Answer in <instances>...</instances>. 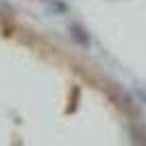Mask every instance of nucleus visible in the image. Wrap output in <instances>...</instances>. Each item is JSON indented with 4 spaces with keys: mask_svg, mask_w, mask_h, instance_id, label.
Returning <instances> with one entry per match:
<instances>
[{
    "mask_svg": "<svg viewBox=\"0 0 146 146\" xmlns=\"http://www.w3.org/2000/svg\"><path fill=\"white\" fill-rule=\"evenodd\" d=\"M129 135H131V142H133V144H146V129L142 127L137 120L129 122Z\"/></svg>",
    "mask_w": 146,
    "mask_h": 146,
    "instance_id": "nucleus-3",
    "label": "nucleus"
},
{
    "mask_svg": "<svg viewBox=\"0 0 146 146\" xmlns=\"http://www.w3.org/2000/svg\"><path fill=\"white\" fill-rule=\"evenodd\" d=\"M118 100H120L124 113H127L131 120H140V107H137V103L133 100L131 94H118Z\"/></svg>",
    "mask_w": 146,
    "mask_h": 146,
    "instance_id": "nucleus-2",
    "label": "nucleus"
},
{
    "mask_svg": "<svg viewBox=\"0 0 146 146\" xmlns=\"http://www.w3.org/2000/svg\"><path fill=\"white\" fill-rule=\"evenodd\" d=\"M68 33H70V39H72L76 46H81V48H90V46H92L90 31L81 24V22H72V24L68 26Z\"/></svg>",
    "mask_w": 146,
    "mask_h": 146,
    "instance_id": "nucleus-1",
    "label": "nucleus"
},
{
    "mask_svg": "<svg viewBox=\"0 0 146 146\" xmlns=\"http://www.w3.org/2000/svg\"><path fill=\"white\" fill-rule=\"evenodd\" d=\"M13 18H15V9L9 2L0 0V22H11Z\"/></svg>",
    "mask_w": 146,
    "mask_h": 146,
    "instance_id": "nucleus-4",
    "label": "nucleus"
},
{
    "mask_svg": "<svg viewBox=\"0 0 146 146\" xmlns=\"http://www.w3.org/2000/svg\"><path fill=\"white\" fill-rule=\"evenodd\" d=\"M137 96H140V103L146 107V90H137Z\"/></svg>",
    "mask_w": 146,
    "mask_h": 146,
    "instance_id": "nucleus-6",
    "label": "nucleus"
},
{
    "mask_svg": "<svg viewBox=\"0 0 146 146\" xmlns=\"http://www.w3.org/2000/svg\"><path fill=\"white\" fill-rule=\"evenodd\" d=\"M48 11L50 13H66L68 7L63 5V2H48Z\"/></svg>",
    "mask_w": 146,
    "mask_h": 146,
    "instance_id": "nucleus-5",
    "label": "nucleus"
}]
</instances>
